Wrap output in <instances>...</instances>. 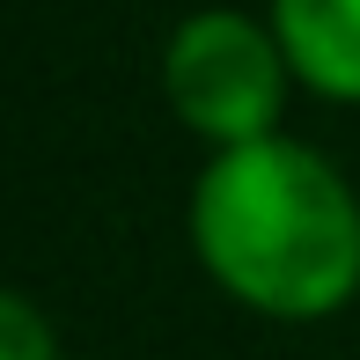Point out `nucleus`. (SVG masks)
Returning a JSON list of instances; mask_svg holds the SVG:
<instances>
[{
	"label": "nucleus",
	"instance_id": "nucleus-1",
	"mask_svg": "<svg viewBox=\"0 0 360 360\" xmlns=\"http://www.w3.org/2000/svg\"><path fill=\"white\" fill-rule=\"evenodd\" d=\"M191 243L221 294L280 323H316L360 294V199L302 140L221 147L191 191Z\"/></svg>",
	"mask_w": 360,
	"mask_h": 360
},
{
	"label": "nucleus",
	"instance_id": "nucleus-2",
	"mask_svg": "<svg viewBox=\"0 0 360 360\" xmlns=\"http://www.w3.org/2000/svg\"><path fill=\"white\" fill-rule=\"evenodd\" d=\"M287 81L294 67L272 37V22H250L236 8H199L191 22H176L169 52H162V89H169L176 118L199 140H214V155L280 140Z\"/></svg>",
	"mask_w": 360,
	"mask_h": 360
},
{
	"label": "nucleus",
	"instance_id": "nucleus-4",
	"mask_svg": "<svg viewBox=\"0 0 360 360\" xmlns=\"http://www.w3.org/2000/svg\"><path fill=\"white\" fill-rule=\"evenodd\" d=\"M0 360H59L52 323L30 309V294H8L0 302Z\"/></svg>",
	"mask_w": 360,
	"mask_h": 360
},
{
	"label": "nucleus",
	"instance_id": "nucleus-3",
	"mask_svg": "<svg viewBox=\"0 0 360 360\" xmlns=\"http://www.w3.org/2000/svg\"><path fill=\"white\" fill-rule=\"evenodd\" d=\"M272 37L302 89L360 103V0H272Z\"/></svg>",
	"mask_w": 360,
	"mask_h": 360
}]
</instances>
